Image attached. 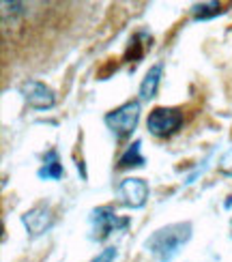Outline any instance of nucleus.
I'll return each mask as SVG.
<instances>
[{
  "mask_svg": "<svg viewBox=\"0 0 232 262\" xmlns=\"http://www.w3.org/2000/svg\"><path fill=\"white\" fill-rule=\"evenodd\" d=\"M192 232H194L192 222L168 224V226L159 228V230H155L144 241V247L157 262H172L179 256L181 247L185 243H189Z\"/></svg>",
  "mask_w": 232,
  "mask_h": 262,
  "instance_id": "f257e3e1",
  "label": "nucleus"
},
{
  "mask_svg": "<svg viewBox=\"0 0 232 262\" xmlns=\"http://www.w3.org/2000/svg\"><path fill=\"white\" fill-rule=\"evenodd\" d=\"M103 121L118 140L129 138L140 123V101H127L123 105H118L116 110L106 114Z\"/></svg>",
  "mask_w": 232,
  "mask_h": 262,
  "instance_id": "f03ea898",
  "label": "nucleus"
},
{
  "mask_svg": "<svg viewBox=\"0 0 232 262\" xmlns=\"http://www.w3.org/2000/svg\"><path fill=\"white\" fill-rule=\"evenodd\" d=\"M183 125V112L179 107H155L146 118V129L155 138H170Z\"/></svg>",
  "mask_w": 232,
  "mask_h": 262,
  "instance_id": "7ed1b4c3",
  "label": "nucleus"
},
{
  "mask_svg": "<svg viewBox=\"0 0 232 262\" xmlns=\"http://www.w3.org/2000/svg\"><path fill=\"white\" fill-rule=\"evenodd\" d=\"M91 222H93V238L95 241H106V238L118 232V230H125V228L131 224L129 217H120L114 213L112 206H99L91 213Z\"/></svg>",
  "mask_w": 232,
  "mask_h": 262,
  "instance_id": "20e7f679",
  "label": "nucleus"
},
{
  "mask_svg": "<svg viewBox=\"0 0 232 262\" xmlns=\"http://www.w3.org/2000/svg\"><path fill=\"white\" fill-rule=\"evenodd\" d=\"M19 93L26 99V103L35 110H50L56 105V95L50 86H46L39 80H26L19 84Z\"/></svg>",
  "mask_w": 232,
  "mask_h": 262,
  "instance_id": "39448f33",
  "label": "nucleus"
},
{
  "mask_svg": "<svg viewBox=\"0 0 232 262\" xmlns=\"http://www.w3.org/2000/svg\"><path fill=\"white\" fill-rule=\"evenodd\" d=\"M116 193L120 202L129 206V209H142L149 200V185L146 181L131 177V179L120 181V185L116 187Z\"/></svg>",
  "mask_w": 232,
  "mask_h": 262,
  "instance_id": "423d86ee",
  "label": "nucleus"
},
{
  "mask_svg": "<svg viewBox=\"0 0 232 262\" xmlns=\"http://www.w3.org/2000/svg\"><path fill=\"white\" fill-rule=\"evenodd\" d=\"M22 224H24L26 232L32 238H37L54 226V215H52V211L48 209V206H35V209H30V211H26L24 215H22Z\"/></svg>",
  "mask_w": 232,
  "mask_h": 262,
  "instance_id": "0eeeda50",
  "label": "nucleus"
},
{
  "mask_svg": "<svg viewBox=\"0 0 232 262\" xmlns=\"http://www.w3.org/2000/svg\"><path fill=\"white\" fill-rule=\"evenodd\" d=\"M161 73H163V62H155L153 67L146 71L144 80L140 84V99L142 101H149L157 95V89L161 84Z\"/></svg>",
  "mask_w": 232,
  "mask_h": 262,
  "instance_id": "6e6552de",
  "label": "nucleus"
},
{
  "mask_svg": "<svg viewBox=\"0 0 232 262\" xmlns=\"http://www.w3.org/2000/svg\"><path fill=\"white\" fill-rule=\"evenodd\" d=\"M62 174H65V170H62V163L58 159V150L50 148L46 152V157H43V166L39 168L37 177L43 181H58V179H62Z\"/></svg>",
  "mask_w": 232,
  "mask_h": 262,
  "instance_id": "1a4fd4ad",
  "label": "nucleus"
},
{
  "mask_svg": "<svg viewBox=\"0 0 232 262\" xmlns=\"http://www.w3.org/2000/svg\"><path fill=\"white\" fill-rule=\"evenodd\" d=\"M144 157H142V142L136 140V142H131V144L127 146V150L120 155L118 159V168L120 170H127V168H142L144 166Z\"/></svg>",
  "mask_w": 232,
  "mask_h": 262,
  "instance_id": "9d476101",
  "label": "nucleus"
},
{
  "mask_svg": "<svg viewBox=\"0 0 232 262\" xmlns=\"http://www.w3.org/2000/svg\"><path fill=\"white\" fill-rule=\"evenodd\" d=\"M219 13H222V5L219 3H202V5H194L192 9L194 19H211Z\"/></svg>",
  "mask_w": 232,
  "mask_h": 262,
  "instance_id": "9b49d317",
  "label": "nucleus"
},
{
  "mask_svg": "<svg viewBox=\"0 0 232 262\" xmlns=\"http://www.w3.org/2000/svg\"><path fill=\"white\" fill-rule=\"evenodd\" d=\"M142 52H144V50L140 48V43H138V35H136V37H134V41H131L129 50H127V56H125V58H127V60H136V62H138V60L142 58Z\"/></svg>",
  "mask_w": 232,
  "mask_h": 262,
  "instance_id": "f8f14e48",
  "label": "nucleus"
},
{
  "mask_svg": "<svg viewBox=\"0 0 232 262\" xmlns=\"http://www.w3.org/2000/svg\"><path fill=\"white\" fill-rule=\"evenodd\" d=\"M116 256H118L116 247H106L103 252L99 254V256H95L91 262H114V260H116Z\"/></svg>",
  "mask_w": 232,
  "mask_h": 262,
  "instance_id": "ddd939ff",
  "label": "nucleus"
}]
</instances>
